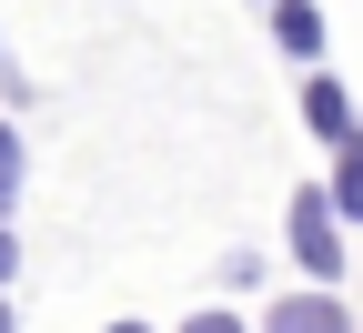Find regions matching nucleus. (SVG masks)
<instances>
[{
  "label": "nucleus",
  "mask_w": 363,
  "mask_h": 333,
  "mask_svg": "<svg viewBox=\"0 0 363 333\" xmlns=\"http://www.w3.org/2000/svg\"><path fill=\"white\" fill-rule=\"evenodd\" d=\"M272 40H283L293 61H323V11H313V0H272Z\"/></svg>",
  "instance_id": "obj_4"
},
{
  "label": "nucleus",
  "mask_w": 363,
  "mask_h": 333,
  "mask_svg": "<svg viewBox=\"0 0 363 333\" xmlns=\"http://www.w3.org/2000/svg\"><path fill=\"white\" fill-rule=\"evenodd\" d=\"M0 71H11V51H0Z\"/></svg>",
  "instance_id": "obj_10"
},
{
  "label": "nucleus",
  "mask_w": 363,
  "mask_h": 333,
  "mask_svg": "<svg viewBox=\"0 0 363 333\" xmlns=\"http://www.w3.org/2000/svg\"><path fill=\"white\" fill-rule=\"evenodd\" d=\"M303 131H313V141H333V152H343V141H363V111H353V91H343L333 71H313V81H303Z\"/></svg>",
  "instance_id": "obj_2"
},
{
  "label": "nucleus",
  "mask_w": 363,
  "mask_h": 333,
  "mask_svg": "<svg viewBox=\"0 0 363 333\" xmlns=\"http://www.w3.org/2000/svg\"><path fill=\"white\" fill-rule=\"evenodd\" d=\"M262 333H353V313H343V293H323V283H313V293H283V303H272Z\"/></svg>",
  "instance_id": "obj_3"
},
{
  "label": "nucleus",
  "mask_w": 363,
  "mask_h": 333,
  "mask_svg": "<svg viewBox=\"0 0 363 333\" xmlns=\"http://www.w3.org/2000/svg\"><path fill=\"white\" fill-rule=\"evenodd\" d=\"M333 212L363 222V141H343V162H333Z\"/></svg>",
  "instance_id": "obj_5"
},
{
  "label": "nucleus",
  "mask_w": 363,
  "mask_h": 333,
  "mask_svg": "<svg viewBox=\"0 0 363 333\" xmlns=\"http://www.w3.org/2000/svg\"><path fill=\"white\" fill-rule=\"evenodd\" d=\"M182 333H242V323H233V313H212V303H202L192 323H182Z\"/></svg>",
  "instance_id": "obj_7"
},
{
  "label": "nucleus",
  "mask_w": 363,
  "mask_h": 333,
  "mask_svg": "<svg viewBox=\"0 0 363 333\" xmlns=\"http://www.w3.org/2000/svg\"><path fill=\"white\" fill-rule=\"evenodd\" d=\"M11 273H21V243H11V222H0V293H11Z\"/></svg>",
  "instance_id": "obj_8"
},
{
  "label": "nucleus",
  "mask_w": 363,
  "mask_h": 333,
  "mask_svg": "<svg viewBox=\"0 0 363 333\" xmlns=\"http://www.w3.org/2000/svg\"><path fill=\"white\" fill-rule=\"evenodd\" d=\"M111 333H152V323H111Z\"/></svg>",
  "instance_id": "obj_9"
},
{
  "label": "nucleus",
  "mask_w": 363,
  "mask_h": 333,
  "mask_svg": "<svg viewBox=\"0 0 363 333\" xmlns=\"http://www.w3.org/2000/svg\"><path fill=\"white\" fill-rule=\"evenodd\" d=\"M21 172H30V162H21V131H11V121H0V222H11V212H21Z\"/></svg>",
  "instance_id": "obj_6"
},
{
  "label": "nucleus",
  "mask_w": 363,
  "mask_h": 333,
  "mask_svg": "<svg viewBox=\"0 0 363 333\" xmlns=\"http://www.w3.org/2000/svg\"><path fill=\"white\" fill-rule=\"evenodd\" d=\"M293 263H303V283H343V212H333V182H293Z\"/></svg>",
  "instance_id": "obj_1"
}]
</instances>
